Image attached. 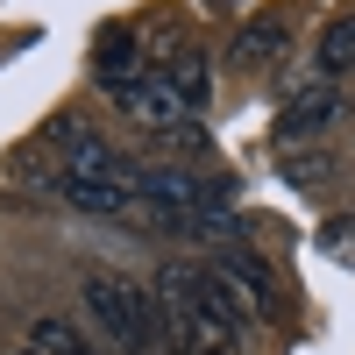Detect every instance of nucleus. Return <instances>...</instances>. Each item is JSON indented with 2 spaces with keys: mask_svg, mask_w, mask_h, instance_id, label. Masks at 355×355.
Returning a JSON list of instances; mask_svg holds the SVG:
<instances>
[{
  "mask_svg": "<svg viewBox=\"0 0 355 355\" xmlns=\"http://www.w3.org/2000/svg\"><path fill=\"white\" fill-rule=\"evenodd\" d=\"M121 114L135 128H150V135H178V128H192V107L178 100V85L164 71H142L128 93H121Z\"/></svg>",
  "mask_w": 355,
  "mask_h": 355,
  "instance_id": "4",
  "label": "nucleus"
},
{
  "mask_svg": "<svg viewBox=\"0 0 355 355\" xmlns=\"http://www.w3.org/2000/svg\"><path fill=\"white\" fill-rule=\"evenodd\" d=\"M157 313L171 320L178 355H234V341H242V327L214 306V291H206V277L192 263H164L157 270Z\"/></svg>",
  "mask_w": 355,
  "mask_h": 355,
  "instance_id": "1",
  "label": "nucleus"
},
{
  "mask_svg": "<svg viewBox=\"0 0 355 355\" xmlns=\"http://www.w3.org/2000/svg\"><path fill=\"white\" fill-rule=\"evenodd\" d=\"M334 114H341V100H334V85H313L306 100H291V107L277 114V135H284V142H299V135H320V128L334 121Z\"/></svg>",
  "mask_w": 355,
  "mask_h": 355,
  "instance_id": "8",
  "label": "nucleus"
},
{
  "mask_svg": "<svg viewBox=\"0 0 355 355\" xmlns=\"http://www.w3.org/2000/svg\"><path fill=\"white\" fill-rule=\"evenodd\" d=\"M15 355H36V348H15Z\"/></svg>",
  "mask_w": 355,
  "mask_h": 355,
  "instance_id": "14",
  "label": "nucleus"
},
{
  "mask_svg": "<svg viewBox=\"0 0 355 355\" xmlns=\"http://www.w3.org/2000/svg\"><path fill=\"white\" fill-rule=\"evenodd\" d=\"M78 299L85 313H93V327L121 348V355H157L164 334H157V291H135L128 277H114V270H85L78 277Z\"/></svg>",
  "mask_w": 355,
  "mask_h": 355,
  "instance_id": "2",
  "label": "nucleus"
},
{
  "mask_svg": "<svg viewBox=\"0 0 355 355\" xmlns=\"http://www.w3.org/2000/svg\"><path fill=\"white\" fill-rule=\"evenodd\" d=\"M320 249H327L334 263H355V214H334L327 227H320Z\"/></svg>",
  "mask_w": 355,
  "mask_h": 355,
  "instance_id": "13",
  "label": "nucleus"
},
{
  "mask_svg": "<svg viewBox=\"0 0 355 355\" xmlns=\"http://www.w3.org/2000/svg\"><path fill=\"white\" fill-rule=\"evenodd\" d=\"M320 71H355V15L320 28Z\"/></svg>",
  "mask_w": 355,
  "mask_h": 355,
  "instance_id": "11",
  "label": "nucleus"
},
{
  "mask_svg": "<svg viewBox=\"0 0 355 355\" xmlns=\"http://www.w3.org/2000/svg\"><path fill=\"white\" fill-rule=\"evenodd\" d=\"M284 178H291V185H327V178H334V157H320V150H284Z\"/></svg>",
  "mask_w": 355,
  "mask_h": 355,
  "instance_id": "12",
  "label": "nucleus"
},
{
  "mask_svg": "<svg viewBox=\"0 0 355 355\" xmlns=\"http://www.w3.org/2000/svg\"><path fill=\"white\" fill-rule=\"evenodd\" d=\"M28 348L36 355H93V341H85L71 320H36V327H28Z\"/></svg>",
  "mask_w": 355,
  "mask_h": 355,
  "instance_id": "10",
  "label": "nucleus"
},
{
  "mask_svg": "<svg viewBox=\"0 0 355 355\" xmlns=\"http://www.w3.org/2000/svg\"><path fill=\"white\" fill-rule=\"evenodd\" d=\"M50 150H57V164H64V178H100V185H135V164L121 157V150H114V142L107 135H93V128H57L50 135Z\"/></svg>",
  "mask_w": 355,
  "mask_h": 355,
  "instance_id": "3",
  "label": "nucleus"
},
{
  "mask_svg": "<svg viewBox=\"0 0 355 355\" xmlns=\"http://www.w3.org/2000/svg\"><path fill=\"white\" fill-rule=\"evenodd\" d=\"M57 199L78 206V214H100V220L135 214V185H100V178H57Z\"/></svg>",
  "mask_w": 355,
  "mask_h": 355,
  "instance_id": "6",
  "label": "nucleus"
},
{
  "mask_svg": "<svg viewBox=\"0 0 355 355\" xmlns=\"http://www.w3.org/2000/svg\"><path fill=\"white\" fill-rule=\"evenodd\" d=\"M164 78L178 85V100H185L192 114H199L206 100H214V57H206L199 43H192V50H178V57H171V64H164Z\"/></svg>",
  "mask_w": 355,
  "mask_h": 355,
  "instance_id": "7",
  "label": "nucleus"
},
{
  "mask_svg": "<svg viewBox=\"0 0 355 355\" xmlns=\"http://www.w3.org/2000/svg\"><path fill=\"white\" fill-rule=\"evenodd\" d=\"M284 43H291V21L284 15H256L242 36H234V57H242V64H270Z\"/></svg>",
  "mask_w": 355,
  "mask_h": 355,
  "instance_id": "9",
  "label": "nucleus"
},
{
  "mask_svg": "<svg viewBox=\"0 0 355 355\" xmlns=\"http://www.w3.org/2000/svg\"><path fill=\"white\" fill-rule=\"evenodd\" d=\"M93 78L107 85L114 100H121L128 85L142 78V43H135V28H128V21H121V28H107V36H100V50H93Z\"/></svg>",
  "mask_w": 355,
  "mask_h": 355,
  "instance_id": "5",
  "label": "nucleus"
}]
</instances>
